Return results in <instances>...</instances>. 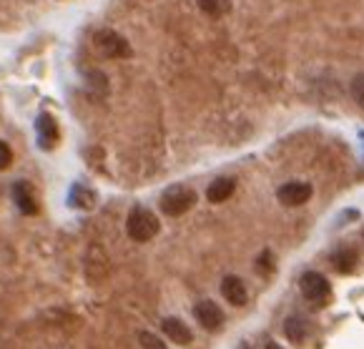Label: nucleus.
Returning a JSON list of instances; mask_svg holds the SVG:
<instances>
[{
  "label": "nucleus",
  "instance_id": "obj_1",
  "mask_svg": "<svg viewBox=\"0 0 364 349\" xmlns=\"http://www.w3.org/2000/svg\"><path fill=\"white\" fill-rule=\"evenodd\" d=\"M159 229H161V224H159V219H156V214L149 209H144V206H134L129 219H126V231H129V237L139 244L151 242V239L159 234Z\"/></svg>",
  "mask_w": 364,
  "mask_h": 349
},
{
  "label": "nucleus",
  "instance_id": "obj_2",
  "mask_svg": "<svg viewBox=\"0 0 364 349\" xmlns=\"http://www.w3.org/2000/svg\"><path fill=\"white\" fill-rule=\"evenodd\" d=\"M193 204H196V191L188 186H181V183L168 186L166 191L161 193V211H164L166 216L186 214Z\"/></svg>",
  "mask_w": 364,
  "mask_h": 349
},
{
  "label": "nucleus",
  "instance_id": "obj_3",
  "mask_svg": "<svg viewBox=\"0 0 364 349\" xmlns=\"http://www.w3.org/2000/svg\"><path fill=\"white\" fill-rule=\"evenodd\" d=\"M93 45L103 58H131V45L124 36H118L111 28H103V31L93 33Z\"/></svg>",
  "mask_w": 364,
  "mask_h": 349
},
{
  "label": "nucleus",
  "instance_id": "obj_4",
  "mask_svg": "<svg viewBox=\"0 0 364 349\" xmlns=\"http://www.w3.org/2000/svg\"><path fill=\"white\" fill-rule=\"evenodd\" d=\"M86 279L91 281V284H101V281H106L108 272H111V264H108L106 259V252H103L98 244H91L86 252Z\"/></svg>",
  "mask_w": 364,
  "mask_h": 349
},
{
  "label": "nucleus",
  "instance_id": "obj_5",
  "mask_svg": "<svg viewBox=\"0 0 364 349\" xmlns=\"http://www.w3.org/2000/svg\"><path fill=\"white\" fill-rule=\"evenodd\" d=\"M299 289H301V296H304L306 301H321V299H327L329 296L332 286H329L327 276H321L319 272H306L299 281Z\"/></svg>",
  "mask_w": 364,
  "mask_h": 349
},
{
  "label": "nucleus",
  "instance_id": "obj_6",
  "mask_svg": "<svg viewBox=\"0 0 364 349\" xmlns=\"http://www.w3.org/2000/svg\"><path fill=\"white\" fill-rule=\"evenodd\" d=\"M277 199L284 206H301L311 199V186L306 181H289L284 186H279Z\"/></svg>",
  "mask_w": 364,
  "mask_h": 349
},
{
  "label": "nucleus",
  "instance_id": "obj_7",
  "mask_svg": "<svg viewBox=\"0 0 364 349\" xmlns=\"http://www.w3.org/2000/svg\"><path fill=\"white\" fill-rule=\"evenodd\" d=\"M36 134H38V146H41V149H46V151L55 149V144H58V139H60V129L50 113H41L36 119Z\"/></svg>",
  "mask_w": 364,
  "mask_h": 349
},
{
  "label": "nucleus",
  "instance_id": "obj_8",
  "mask_svg": "<svg viewBox=\"0 0 364 349\" xmlns=\"http://www.w3.org/2000/svg\"><path fill=\"white\" fill-rule=\"evenodd\" d=\"M193 317L198 319L201 327L209 329V332H214V329H219L221 324H224V312H221V306L211 299L198 301L196 309H193Z\"/></svg>",
  "mask_w": 364,
  "mask_h": 349
},
{
  "label": "nucleus",
  "instance_id": "obj_9",
  "mask_svg": "<svg viewBox=\"0 0 364 349\" xmlns=\"http://www.w3.org/2000/svg\"><path fill=\"white\" fill-rule=\"evenodd\" d=\"M221 296L229 301L231 306H244L249 299V291H247V284L241 281V276H224L221 279Z\"/></svg>",
  "mask_w": 364,
  "mask_h": 349
},
{
  "label": "nucleus",
  "instance_id": "obj_10",
  "mask_svg": "<svg viewBox=\"0 0 364 349\" xmlns=\"http://www.w3.org/2000/svg\"><path fill=\"white\" fill-rule=\"evenodd\" d=\"M13 201L16 206L28 216H36L38 214V199H36V191L28 181H18L13 183Z\"/></svg>",
  "mask_w": 364,
  "mask_h": 349
},
{
  "label": "nucleus",
  "instance_id": "obj_11",
  "mask_svg": "<svg viewBox=\"0 0 364 349\" xmlns=\"http://www.w3.org/2000/svg\"><path fill=\"white\" fill-rule=\"evenodd\" d=\"M161 329H164V334H166L173 344H181V347H186V344L193 342L191 329H188L186 324H183L181 319H176V317L164 319V322H161Z\"/></svg>",
  "mask_w": 364,
  "mask_h": 349
},
{
  "label": "nucleus",
  "instance_id": "obj_12",
  "mask_svg": "<svg viewBox=\"0 0 364 349\" xmlns=\"http://www.w3.org/2000/svg\"><path fill=\"white\" fill-rule=\"evenodd\" d=\"M68 204L73 206V209H83V211H91L93 206H96V193H93V191H91V188H88V186H83V183H75V186L70 188Z\"/></svg>",
  "mask_w": 364,
  "mask_h": 349
},
{
  "label": "nucleus",
  "instance_id": "obj_13",
  "mask_svg": "<svg viewBox=\"0 0 364 349\" xmlns=\"http://www.w3.org/2000/svg\"><path fill=\"white\" fill-rule=\"evenodd\" d=\"M234 188H236V183H234V178H216L214 183H211L209 188H206V199L211 201V204H221V201H226L234 193Z\"/></svg>",
  "mask_w": 364,
  "mask_h": 349
},
{
  "label": "nucleus",
  "instance_id": "obj_14",
  "mask_svg": "<svg viewBox=\"0 0 364 349\" xmlns=\"http://www.w3.org/2000/svg\"><path fill=\"white\" fill-rule=\"evenodd\" d=\"M332 264L342 274H349V272L357 267V252H354V249H339V252L332 254Z\"/></svg>",
  "mask_w": 364,
  "mask_h": 349
},
{
  "label": "nucleus",
  "instance_id": "obj_15",
  "mask_svg": "<svg viewBox=\"0 0 364 349\" xmlns=\"http://www.w3.org/2000/svg\"><path fill=\"white\" fill-rule=\"evenodd\" d=\"M284 334L291 342H301V339L306 337V322H301L299 317H289L284 324Z\"/></svg>",
  "mask_w": 364,
  "mask_h": 349
},
{
  "label": "nucleus",
  "instance_id": "obj_16",
  "mask_svg": "<svg viewBox=\"0 0 364 349\" xmlns=\"http://www.w3.org/2000/svg\"><path fill=\"white\" fill-rule=\"evenodd\" d=\"M196 3H198V8L204 13H209V16H224L231 8L229 0H196Z\"/></svg>",
  "mask_w": 364,
  "mask_h": 349
},
{
  "label": "nucleus",
  "instance_id": "obj_17",
  "mask_svg": "<svg viewBox=\"0 0 364 349\" xmlns=\"http://www.w3.org/2000/svg\"><path fill=\"white\" fill-rule=\"evenodd\" d=\"M88 88H91L96 96H101V93L108 91V81H106V75L98 73V70H93V73H88Z\"/></svg>",
  "mask_w": 364,
  "mask_h": 349
},
{
  "label": "nucleus",
  "instance_id": "obj_18",
  "mask_svg": "<svg viewBox=\"0 0 364 349\" xmlns=\"http://www.w3.org/2000/svg\"><path fill=\"white\" fill-rule=\"evenodd\" d=\"M139 342H141V347H144V349H168L166 344L161 342V337H156V334H151V332H141Z\"/></svg>",
  "mask_w": 364,
  "mask_h": 349
},
{
  "label": "nucleus",
  "instance_id": "obj_19",
  "mask_svg": "<svg viewBox=\"0 0 364 349\" xmlns=\"http://www.w3.org/2000/svg\"><path fill=\"white\" fill-rule=\"evenodd\" d=\"M352 98L359 103V106H364V73L354 75V81H352Z\"/></svg>",
  "mask_w": 364,
  "mask_h": 349
},
{
  "label": "nucleus",
  "instance_id": "obj_20",
  "mask_svg": "<svg viewBox=\"0 0 364 349\" xmlns=\"http://www.w3.org/2000/svg\"><path fill=\"white\" fill-rule=\"evenodd\" d=\"M13 163V151L6 141H0V171H6L8 166Z\"/></svg>",
  "mask_w": 364,
  "mask_h": 349
},
{
  "label": "nucleus",
  "instance_id": "obj_21",
  "mask_svg": "<svg viewBox=\"0 0 364 349\" xmlns=\"http://www.w3.org/2000/svg\"><path fill=\"white\" fill-rule=\"evenodd\" d=\"M267 349H282V347H279L277 342H269V344H267Z\"/></svg>",
  "mask_w": 364,
  "mask_h": 349
}]
</instances>
